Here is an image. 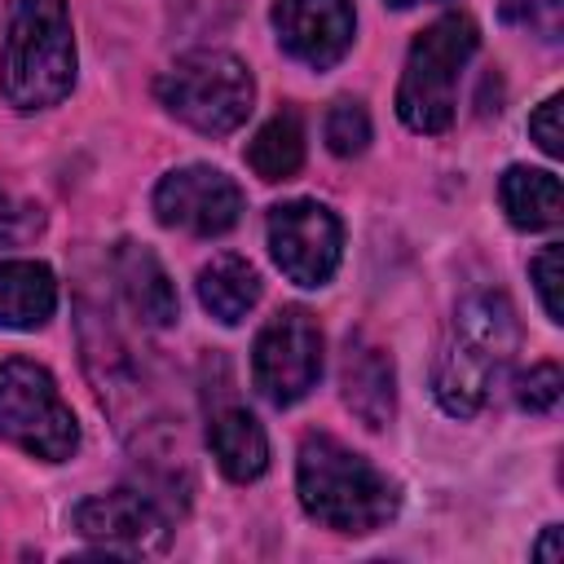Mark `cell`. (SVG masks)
<instances>
[{"label": "cell", "instance_id": "cell-23", "mask_svg": "<svg viewBox=\"0 0 564 564\" xmlns=\"http://www.w3.org/2000/svg\"><path fill=\"white\" fill-rule=\"evenodd\" d=\"M529 137L542 145V154H551V159H560V154H564V132H560V93H555V97H546V101L529 115Z\"/></svg>", "mask_w": 564, "mask_h": 564}, {"label": "cell", "instance_id": "cell-22", "mask_svg": "<svg viewBox=\"0 0 564 564\" xmlns=\"http://www.w3.org/2000/svg\"><path fill=\"white\" fill-rule=\"evenodd\" d=\"M529 273H533V286H538V300H542V308H546V317L551 322H564V300H560V242H546L538 256H533V264H529Z\"/></svg>", "mask_w": 564, "mask_h": 564}, {"label": "cell", "instance_id": "cell-2", "mask_svg": "<svg viewBox=\"0 0 564 564\" xmlns=\"http://www.w3.org/2000/svg\"><path fill=\"white\" fill-rule=\"evenodd\" d=\"M295 489L304 511L335 533H375L397 516V485L326 432L304 436Z\"/></svg>", "mask_w": 564, "mask_h": 564}, {"label": "cell", "instance_id": "cell-16", "mask_svg": "<svg viewBox=\"0 0 564 564\" xmlns=\"http://www.w3.org/2000/svg\"><path fill=\"white\" fill-rule=\"evenodd\" d=\"M502 212L516 229H555L564 216V194H560V176L542 172V167H507L502 185H498Z\"/></svg>", "mask_w": 564, "mask_h": 564}, {"label": "cell", "instance_id": "cell-26", "mask_svg": "<svg viewBox=\"0 0 564 564\" xmlns=\"http://www.w3.org/2000/svg\"><path fill=\"white\" fill-rule=\"evenodd\" d=\"M392 9H410V4H419V0H388Z\"/></svg>", "mask_w": 564, "mask_h": 564}, {"label": "cell", "instance_id": "cell-11", "mask_svg": "<svg viewBox=\"0 0 564 564\" xmlns=\"http://www.w3.org/2000/svg\"><path fill=\"white\" fill-rule=\"evenodd\" d=\"M352 26V0H273L278 44L313 70H326L348 53Z\"/></svg>", "mask_w": 564, "mask_h": 564}, {"label": "cell", "instance_id": "cell-13", "mask_svg": "<svg viewBox=\"0 0 564 564\" xmlns=\"http://www.w3.org/2000/svg\"><path fill=\"white\" fill-rule=\"evenodd\" d=\"M115 278L132 304V313L145 326H172L176 322V286L167 278V269L159 264V256L141 242H119L115 247Z\"/></svg>", "mask_w": 564, "mask_h": 564}, {"label": "cell", "instance_id": "cell-10", "mask_svg": "<svg viewBox=\"0 0 564 564\" xmlns=\"http://www.w3.org/2000/svg\"><path fill=\"white\" fill-rule=\"evenodd\" d=\"M75 529L110 555H154L167 546V520L137 489L97 494L75 507Z\"/></svg>", "mask_w": 564, "mask_h": 564}, {"label": "cell", "instance_id": "cell-21", "mask_svg": "<svg viewBox=\"0 0 564 564\" xmlns=\"http://www.w3.org/2000/svg\"><path fill=\"white\" fill-rule=\"evenodd\" d=\"M560 388H564V375H560V366H555V361H538V366H529V375H520V388H516V397H520V405H524V410H533V414H546V410H555V401H560Z\"/></svg>", "mask_w": 564, "mask_h": 564}, {"label": "cell", "instance_id": "cell-14", "mask_svg": "<svg viewBox=\"0 0 564 564\" xmlns=\"http://www.w3.org/2000/svg\"><path fill=\"white\" fill-rule=\"evenodd\" d=\"M57 308V282L53 269L40 260H4L0 264V326L9 330H35Z\"/></svg>", "mask_w": 564, "mask_h": 564}, {"label": "cell", "instance_id": "cell-19", "mask_svg": "<svg viewBox=\"0 0 564 564\" xmlns=\"http://www.w3.org/2000/svg\"><path fill=\"white\" fill-rule=\"evenodd\" d=\"M326 145L339 159H352L370 145V115L361 101H335L326 115Z\"/></svg>", "mask_w": 564, "mask_h": 564}, {"label": "cell", "instance_id": "cell-1", "mask_svg": "<svg viewBox=\"0 0 564 564\" xmlns=\"http://www.w3.org/2000/svg\"><path fill=\"white\" fill-rule=\"evenodd\" d=\"M516 344H520V326L511 300L502 291L467 295L454 313V326L432 370V392L441 410L454 419H471L489 401L498 375L511 366Z\"/></svg>", "mask_w": 564, "mask_h": 564}, {"label": "cell", "instance_id": "cell-7", "mask_svg": "<svg viewBox=\"0 0 564 564\" xmlns=\"http://www.w3.org/2000/svg\"><path fill=\"white\" fill-rule=\"evenodd\" d=\"M322 375V330L308 308H282L264 322L251 348V379L269 405H295Z\"/></svg>", "mask_w": 564, "mask_h": 564}, {"label": "cell", "instance_id": "cell-8", "mask_svg": "<svg viewBox=\"0 0 564 564\" xmlns=\"http://www.w3.org/2000/svg\"><path fill=\"white\" fill-rule=\"evenodd\" d=\"M269 251L295 286H322L339 269L344 229L339 216L313 198H291L269 212Z\"/></svg>", "mask_w": 564, "mask_h": 564}, {"label": "cell", "instance_id": "cell-20", "mask_svg": "<svg viewBox=\"0 0 564 564\" xmlns=\"http://www.w3.org/2000/svg\"><path fill=\"white\" fill-rule=\"evenodd\" d=\"M502 18L546 44L560 40V0H502Z\"/></svg>", "mask_w": 564, "mask_h": 564}, {"label": "cell", "instance_id": "cell-4", "mask_svg": "<svg viewBox=\"0 0 564 564\" xmlns=\"http://www.w3.org/2000/svg\"><path fill=\"white\" fill-rule=\"evenodd\" d=\"M480 44V31L467 13H445L419 40L410 44L401 88H397V115L414 132H445L454 123L458 106V75L471 62Z\"/></svg>", "mask_w": 564, "mask_h": 564}, {"label": "cell", "instance_id": "cell-12", "mask_svg": "<svg viewBox=\"0 0 564 564\" xmlns=\"http://www.w3.org/2000/svg\"><path fill=\"white\" fill-rule=\"evenodd\" d=\"M339 392H344V405H348L366 427H383V423L392 419V410H397L392 357H388L366 330H348V339H344Z\"/></svg>", "mask_w": 564, "mask_h": 564}, {"label": "cell", "instance_id": "cell-24", "mask_svg": "<svg viewBox=\"0 0 564 564\" xmlns=\"http://www.w3.org/2000/svg\"><path fill=\"white\" fill-rule=\"evenodd\" d=\"M22 234V212L9 203V194H0V247L13 242Z\"/></svg>", "mask_w": 564, "mask_h": 564}, {"label": "cell", "instance_id": "cell-5", "mask_svg": "<svg viewBox=\"0 0 564 564\" xmlns=\"http://www.w3.org/2000/svg\"><path fill=\"white\" fill-rule=\"evenodd\" d=\"M154 93L167 106V115H176L181 123H189L207 137H225L251 115L256 79L234 53L194 48L159 75Z\"/></svg>", "mask_w": 564, "mask_h": 564}, {"label": "cell", "instance_id": "cell-25", "mask_svg": "<svg viewBox=\"0 0 564 564\" xmlns=\"http://www.w3.org/2000/svg\"><path fill=\"white\" fill-rule=\"evenodd\" d=\"M533 555H538V560H551V564L564 555V546H560V524H551V529H546V538L538 542V551H533Z\"/></svg>", "mask_w": 564, "mask_h": 564}, {"label": "cell", "instance_id": "cell-17", "mask_svg": "<svg viewBox=\"0 0 564 564\" xmlns=\"http://www.w3.org/2000/svg\"><path fill=\"white\" fill-rule=\"evenodd\" d=\"M198 300L216 322L238 326L260 300V273L242 256H216L198 273Z\"/></svg>", "mask_w": 564, "mask_h": 564}, {"label": "cell", "instance_id": "cell-6", "mask_svg": "<svg viewBox=\"0 0 564 564\" xmlns=\"http://www.w3.org/2000/svg\"><path fill=\"white\" fill-rule=\"evenodd\" d=\"M0 436L44 463H62L79 445V423L53 375L26 357L0 361Z\"/></svg>", "mask_w": 564, "mask_h": 564}, {"label": "cell", "instance_id": "cell-3", "mask_svg": "<svg viewBox=\"0 0 564 564\" xmlns=\"http://www.w3.org/2000/svg\"><path fill=\"white\" fill-rule=\"evenodd\" d=\"M75 84V35L66 0H18L0 53V88L18 110L57 106Z\"/></svg>", "mask_w": 564, "mask_h": 564}, {"label": "cell", "instance_id": "cell-18", "mask_svg": "<svg viewBox=\"0 0 564 564\" xmlns=\"http://www.w3.org/2000/svg\"><path fill=\"white\" fill-rule=\"evenodd\" d=\"M247 163L260 181H291L304 163V128L295 110H278L260 123V132L247 145Z\"/></svg>", "mask_w": 564, "mask_h": 564}, {"label": "cell", "instance_id": "cell-9", "mask_svg": "<svg viewBox=\"0 0 564 564\" xmlns=\"http://www.w3.org/2000/svg\"><path fill=\"white\" fill-rule=\"evenodd\" d=\"M154 216L167 229H185V234L212 238V234H225V229L238 225V216H242V189L220 167L189 163V167L167 172L154 185Z\"/></svg>", "mask_w": 564, "mask_h": 564}, {"label": "cell", "instance_id": "cell-15", "mask_svg": "<svg viewBox=\"0 0 564 564\" xmlns=\"http://www.w3.org/2000/svg\"><path fill=\"white\" fill-rule=\"evenodd\" d=\"M207 445H212L216 467H220L229 480H238V485L256 480V476L269 467V441H264V427H260L247 410H238V405L212 414V423H207Z\"/></svg>", "mask_w": 564, "mask_h": 564}]
</instances>
